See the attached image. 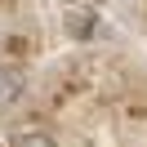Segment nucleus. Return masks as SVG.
Masks as SVG:
<instances>
[{
  "label": "nucleus",
  "instance_id": "3",
  "mask_svg": "<svg viewBox=\"0 0 147 147\" xmlns=\"http://www.w3.org/2000/svg\"><path fill=\"white\" fill-rule=\"evenodd\" d=\"M13 147H58L49 134H18L13 138Z\"/></svg>",
  "mask_w": 147,
  "mask_h": 147
},
{
  "label": "nucleus",
  "instance_id": "1",
  "mask_svg": "<svg viewBox=\"0 0 147 147\" xmlns=\"http://www.w3.org/2000/svg\"><path fill=\"white\" fill-rule=\"evenodd\" d=\"M22 89H27L22 71H13V67H0V111H5V107H13V102L22 98Z\"/></svg>",
  "mask_w": 147,
  "mask_h": 147
},
{
  "label": "nucleus",
  "instance_id": "2",
  "mask_svg": "<svg viewBox=\"0 0 147 147\" xmlns=\"http://www.w3.org/2000/svg\"><path fill=\"white\" fill-rule=\"evenodd\" d=\"M94 18H98V13H71V22H67V31H71V36H89V31H94Z\"/></svg>",
  "mask_w": 147,
  "mask_h": 147
}]
</instances>
